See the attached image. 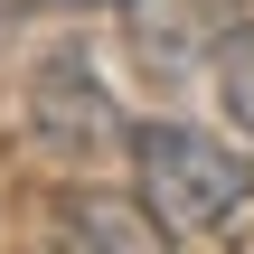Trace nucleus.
<instances>
[{
    "instance_id": "5",
    "label": "nucleus",
    "mask_w": 254,
    "mask_h": 254,
    "mask_svg": "<svg viewBox=\"0 0 254 254\" xmlns=\"http://www.w3.org/2000/svg\"><path fill=\"white\" fill-rule=\"evenodd\" d=\"M123 9H132V0H123Z\"/></svg>"
},
{
    "instance_id": "2",
    "label": "nucleus",
    "mask_w": 254,
    "mask_h": 254,
    "mask_svg": "<svg viewBox=\"0 0 254 254\" xmlns=\"http://www.w3.org/2000/svg\"><path fill=\"white\" fill-rule=\"evenodd\" d=\"M28 123H38V151H57V160H94L104 141H132L123 113H113V94L94 85L85 57H47V66H38V85H28Z\"/></svg>"
},
{
    "instance_id": "4",
    "label": "nucleus",
    "mask_w": 254,
    "mask_h": 254,
    "mask_svg": "<svg viewBox=\"0 0 254 254\" xmlns=\"http://www.w3.org/2000/svg\"><path fill=\"white\" fill-rule=\"evenodd\" d=\"M217 104H226L236 132H254V28H245V19L217 38Z\"/></svg>"
},
{
    "instance_id": "3",
    "label": "nucleus",
    "mask_w": 254,
    "mask_h": 254,
    "mask_svg": "<svg viewBox=\"0 0 254 254\" xmlns=\"http://www.w3.org/2000/svg\"><path fill=\"white\" fill-rule=\"evenodd\" d=\"M57 236L66 254H170V226L151 217V198L132 189V198H66V217H57Z\"/></svg>"
},
{
    "instance_id": "1",
    "label": "nucleus",
    "mask_w": 254,
    "mask_h": 254,
    "mask_svg": "<svg viewBox=\"0 0 254 254\" xmlns=\"http://www.w3.org/2000/svg\"><path fill=\"white\" fill-rule=\"evenodd\" d=\"M132 189L170 236H217L254 207V160H236L189 123H132Z\"/></svg>"
}]
</instances>
